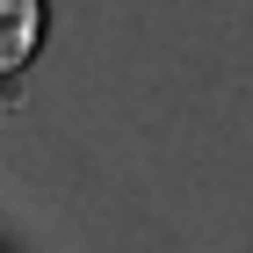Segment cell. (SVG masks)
<instances>
[{
  "label": "cell",
  "instance_id": "6da1fadb",
  "mask_svg": "<svg viewBox=\"0 0 253 253\" xmlns=\"http://www.w3.org/2000/svg\"><path fill=\"white\" fill-rule=\"evenodd\" d=\"M43 43H51V0H0V109H22Z\"/></svg>",
  "mask_w": 253,
  "mask_h": 253
}]
</instances>
